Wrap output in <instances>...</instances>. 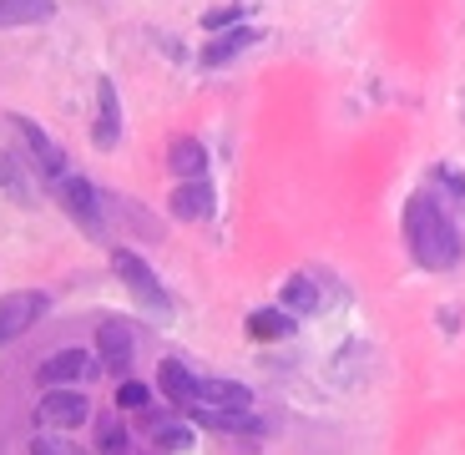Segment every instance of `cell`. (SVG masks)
Returning a JSON list of instances; mask_svg holds the SVG:
<instances>
[{"label":"cell","instance_id":"3","mask_svg":"<svg viewBox=\"0 0 465 455\" xmlns=\"http://www.w3.org/2000/svg\"><path fill=\"white\" fill-rule=\"evenodd\" d=\"M56 203L66 208V218L82 228V233H106V218H102V193H96L86 177H76V173H66V177H56Z\"/></svg>","mask_w":465,"mask_h":455},{"label":"cell","instance_id":"25","mask_svg":"<svg viewBox=\"0 0 465 455\" xmlns=\"http://www.w3.org/2000/svg\"><path fill=\"white\" fill-rule=\"evenodd\" d=\"M0 183L11 187V193H25V177H21V163H15V152L0 157Z\"/></svg>","mask_w":465,"mask_h":455},{"label":"cell","instance_id":"4","mask_svg":"<svg viewBox=\"0 0 465 455\" xmlns=\"http://www.w3.org/2000/svg\"><path fill=\"white\" fill-rule=\"evenodd\" d=\"M137 435L142 445H152V450H163V455H187L193 445H198V435H193V425L183 420V415H163V410H142L137 415Z\"/></svg>","mask_w":465,"mask_h":455},{"label":"cell","instance_id":"27","mask_svg":"<svg viewBox=\"0 0 465 455\" xmlns=\"http://www.w3.org/2000/svg\"><path fill=\"white\" fill-rule=\"evenodd\" d=\"M137 455H152V450H137Z\"/></svg>","mask_w":465,"mask_h":455},{"label":"cell","instance_id":"18","mask_svg":"<svg viewBox=\"0 0 465 455\" xmlns=\"http://www.w3.org/2000/svg\"><path fill=\"white\" fill-rule=\"evenodd\" d=\"M243 329H248V339H258V344H268V339H289L299 324H293V314H289V309L279 303V309H253Z\"/></svg>","mask_w":465,"mask_h":455},{"label":"cell","instance_id":"22","mask_svg":"<svg viewBox=\"0 0 465 455\" xmlns=\"http://www.w3.org/2000/svg\"><path fill=\"white\" fill-rule=\"evenodd\" d=\"M116 410H132V415L152 410V390L142 385V380H122V390H116Z\"/></svg>","mask_w":465,"mask_h":455},{"label":"cell","instance_id":"15","mask_svg":"<svg viewBox=\"0 0 465 455\" xmlns=\"http://www.w3.org/2000/svg\"><path fill=\"white\" fill-rule=\"evenodd\" d=\"M167 167H173L177 183L208 177V147H203L198 137H173V147H167Z\"/></svg>","mask_w":465,"mask_h":455},{"label":"cell","instance_id":"1","mask_svg":"<svg viewBox=\"0 0 465 455\" xmlns=\"http://www.w3.org/2000/svg\"><path fill=\"white\" fill-rule=\"evenodd\" d=\"M405 243H410V258L430 273H450L465 253L460 228L450 223V213L435 193H415L405 203Z\"/></svg>","mask_w":465,"mask_h":455},{"label":"cell","instance_id":"19","mask_svg":"<svg viewBox=\"0 0 465 455\" xmlns=\"http://www.w3.org/2000/svg\"><path fill=\"white\" fill-rule=\"evenodd\" d=\"M56 15V0H0V25H41Z\"/></svg>","mask_w":465,"mask_h":455},{"label":"cell","instance_id":"23","mask_svg":"<svg viewBox=\"0 0 465 455\" xmlns=\"http://www.w3.org/2000/svg\"><path fill=\"white\" fill-rule=\"evenodd\" d=\"M228 25H243V11H238V5H213V11H203V31L208 35L228 31Z\"/></svg>","mask_w":465,"mask_h":455},{"label":"cell","instance_id":"12","mask_svg":"<svg viewBox=\"0 0 465 455\" xmlns=\"http://www.w3.org/2000/svg\"><path fill=\"white\" fill-rule=\"evenodd\" d=\"M198 385H203V380L187 370L183 360H163V364H157V390L167 395V405H173V410H193V405H198Z\"/></svg>","mask_w":465,"mask_h":455},{"label":"cell","instance_id":"6","mask_svg":"<svg viewBox=\"0 0 465 455\" xmlns=\"http://www.w3.org/2000/svg\"><path fill=\"white\" fill-rule=\"evenodd\" d=\"M35 420L46 425V430H76V425L92 420V400L76 395V390L56 385L41 395V405H35Z\"/></svg>","mask_w":465,"mask_h":455},{"label":"cell","instance_id":"26","mask_svg":"<svg viewBox=\"0 0 465 455\" xmlns=\"http://www.w3.org/2000/svg\"><path fill=\"white\" fill-rule=\"evenodd\" d=\"M440 329H445V334H455V329H460V324H455V309H440Z\"/></svg>","mask_w":465,"mask_h":455},{"label":"cell","instance_id":"11","mask_svg":"<svg viewBox=\"0 0 465 455\" xmlns=\"http://www.w3.org/2000/svg\"><path fill=\"white\" fill-rule=\"evenodd\" d=\"M92 142L102 152H112L122 142V102H116V82L102 76L96 82V122H92Z\"/></svg>","mask_w":465,"mask_h":455},{"label":"cell","instance_id":"10","mask_svg":"<svg viewBox=\"0 0 465 455\" xmlns=\"http://www.w3.org/2000/svg\"><path fill=\"white\" fill-rule=\"evenodd\" d=\"M187 420H198L203 430H218V435H263L268 425L258 420L253 410H213V405H193L183 410Z\"/></svg>","mask_w":465,"mask_h":455},{"label":"cell","instance_id":"13","mask_svg":"<svg viewBox=\"0 0 465 455\" xmlns=\"http://www.w3.org/2000/svg\"><path fill=\"white\" fill-rule=\"evenodd\" d=\"M167 208H173V218H183V223L213 218V187H208V177L177 183V187H173V198H167Z\"/></svg>","mask_w":465,"mask_h":455},{"label":"cell","instance_id":"14","mask_svg":"<svg viewBox=\"0 0 465 455\" xmlns=\"http://www.w3.org/2000/svg\"><path fill=\"white\" fill-rule=\"evenodd\" d=\"M253 41H258L253 25H228V31H218L208 46H203V66H208V71L228 66V61H238L248 46H253Z\"/></svg>","mask_w":465,"mask_h":455},{"label":"cell","instance_id":"8","mask_svg":"<svg viewBox=\"0 0 465 455\" xmlns=\"http://www.w3.org/2000/svg\"><path fill=\"white\" fill-rule=\"evenodd\" d=\"M96 360H102L106 374L127 380V370H132V329L122 324V319H102V324H96Z\"/></svg>","mask_w":465,"mask_h":455},{"label":"cell","instance_id":"21","mask_svg":"<svg viewBox=\"0 0 465 455\" xmlns=\"http://www.w3.org/2000/svg\"><path fill=\"white\" fill-rule=\"evenodd\" d=\"M430 187L450 198L445 208H460V213H465V177L455 173V167H435V173H430Z\"/></svg>","mask_w":465,"mask_h":455},{"label":"cell","instance_id":"17","mask_svg":"<svg viewBox=\"0 0 465 455\" xmlns=\"http://www.w3.org/2000/svg\"><path fill=\"white\" fill-rule=\"evenodd\" d=\"M279 303L289 309L293 319H309V314H319V309H324V293H319V283L309 279V273H293V279H283Z\"/></svg>","mask_w":465,"mask_h":455},{"label":"cell","instance_id":"16","mask_svg":"<svg viewBox=\"0 0 465 455\" xmlns=\"http://www.w3.org/2000/svg\"><path fill=\"white\" fill-rule=\"evenodd\" d=\"M198 405H213V410H258L253 390L238 385V380H203L198 385Z\"/></svg>","mask_w":465,"mask_h":455},{"label":"cell","instance_id":"20","mask_svg":"<svg viewBox=\"0 0 465 455\" xmlns=\"http://www.w3.org/2000/svg\"><path fill=\"white\" fill-rule=\"evenodd\" d=\"M96 450L102 455H137V440L127 435V425L116 420V415H102L96 420Z\"/></svg>","mask_w":465,"mask_h":455},{"label":"cell","instance_id":"7","mask_svg":"<svg viewBox=\"0 0 465 455\" xmlns=\"http://www.w3.org/2000/svg\"><path fill=\"white\" fill-rule=\"evenodd\" d=\"M35 374H41L46 390H56V385H71V380H96V374H102V360H92L86 350H56V354L41 360Z\"/></svg>","mask_w":465,"mask_h":455},{"label":"cell","instance_id":"24","mask_svg":"<svg viewBox=\"0 0 465 455\" xmlns=\"http://www.w3.org/2000/svg\"><path fill=\"white\" fill-rule=\"evenodd\" d=\"M31 455H82V445L61 440V430H56V435H35V440H31Z\"/></svg>","mask_w":465,"mask_h":455},{"label":"cell","instance_id":"2","mask_svg":"<svg viewBox=\"0 0 465 455\" xmlns=\"http://www.w3.org/2000/svg\"><path fill=\"white\" fill-rule=\"evenodd\" d=\"M112 273L127 283V293L142 303V309H152V314H167V309H173V293L163 289V279L152 273V263L137 253V248H112Z\"/></svg>","mask_w":465,"mask_h":455},{"label":"cell","instance_id":"5","mask_svg":"<svg viewBox=\"0 0 465 455\" xmlns=\"http://www.w3.org/2000/svg\"><path fill=\"white\" fill-rule=\"evenodd\" d=\"M46 314H51V293H41V289H15V293H5V299H0V344L21 339L25 329H35Z\"/></svg>","mask_w":465,"mask_h":455},{"label":"cell","instance_id":"9","mask_svg":"<svg viewBox=\"0 0 465 455\" xmlns=\"http://www.w3.org/2000/svg\"><path fill=\"white\" fill-rule=\"evenodd\" d=\"M15 132H21L25 152H31V163L41 167V173H46V177H66V152L46 137L41 122H35V117H15Z\"/></svg>","mask_w":465,"mask_h":455}]
</instances>
